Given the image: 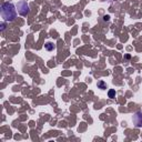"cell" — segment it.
Instances as JSON below:
<instances>
[{
	"label": "cell",
	"instance_id": "1",
	"mask_svg": "<svg viewBox=\"0 0 142 142\" xmlns=\"http://www.w3.org/2000/svg\"><path fill=\"white\" fill-rule=\"evenodd\" d=\"M1 17L6 21H13L17 17V9L11 2H4L1 6Z\"/></svg>",
	"mask_w": 142,
	"mask_h": 142
},
{
	"label": "cell",
	"instance_id": "2",
	"mask_svg": "<svg viewBox=\"0 0 142 142\" xmlns=\"http://www.w3.org/2000/svg\"><path fill=\"white\" fill-rule=\"evenodd\" d=\"M17 9H18L19 14H21V16H27V14L29 13V11H30L29 4L27 3V1H24V0H21V1L18 2Z\"/></svg>",
	"mask_w": 142,
	"mask_h": 142
},
{
	"label": "cell",
	"instance_id": "3",
	"mask_svg": "<svg viewBox=\"0 0 142 142\" xmlns=\"http://www.w3.org/2000/svg\"><path fill=\"white\" fill-rule=\"evenodd\" d=\"M133 123L136 128H141L142 126V112L138 111L133 115Z\"/></svg>",
	"mask_w": 142,
	"mask_h": 142
},
{
	"label": "cell",
	"instance_id": "4",
	"mask_svg": "<svg viewBox=\"0 0 142 142\" xmlns=\"http://www.w3.org/2000/svg\"><path fill=\"white\" fill-rule=\"evenodd\" d=\"M44 48H45L47 51H52V50L54 49V44L52 42H47L44 44Z\"/></svg>",
	"mask_w": 142,
	"mask_h": 142
},
{
	"label": "cell",
	"instance_id": "5",
	"mask_svg": "<svg viewBox=\"0 0 142 142\" xmlns=\"http://www.w3.org/2000/svg\"><path fill=\"white\" fill-rule=\"evenodd\" d=\"M97 85H98V88H99V89H102V90L106 89V84H105V82H104V81H102V80H101V81H99Z\"/></svg>",
	"mask_w": 142,
	"mask_h": 142
},
{
	"label": "cell",
	"instance_id": "6",
	"mask_svg": "<svg viewBox=\"0 0 142 142\" xmlns=\"http://www.w3.org/2000/svg\"><path fill=\"white\" fill-rule=\"evenodd\" d=\"M108 95H109V98H111V99H113V98L115 97V90H113V89H111V90H109V92H108Z\"/></svg>",
	"mask_w": 142,
	"mask_h": 142
},
{
	"label": "cell",
	"instance_id": "7",
	"mask_svg": "<svg viewBox=\"0 0 142 142\" xmlns=\"http://www.w3.org/2000/svg\"><path fill=\"white\" fill-rule=\"evenodd\" d=\"M4 28H6V23L2 22L1 23V31H2V30H4Z\"/></svg>",
	"mask_w": 142,
	"mask_h": 142
},
{
	"label": "cell",
	"instance_id": "8",
	"mask_svg": "<svg viewBox=\"0 0 142 142\" xmlns=\"http://www.w3.org/2000/svg\"><path fill=\"white\" fill-rule=\"evenodd\" d=\"M109 18H110L109 16H105V17H104V20H105V21H108V20H109Z\"/></svg>",
	"mask_w": 142,
	"mask_h": 142
}]
</instances>
